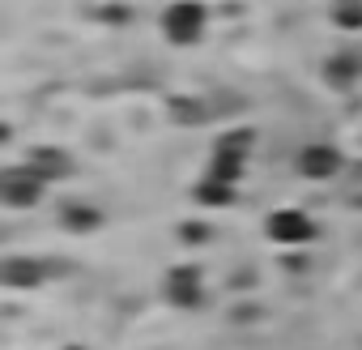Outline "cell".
<instances>
[{
    "label": "cell",
    "mask_w": 362,
    "mask_h": 350,
    "mask_svg": "<svg viewBox=\"0 0 362 350\" xmlns=\"http://www.w3.org/2000/svg\"><path fill=\"white\" fill-rule=\"evenodd\" d=\"M252 154H256V128H226V132L214 137L209 158H205L201 171L214 175V180H226V184H243Z\"/></svg>",
    "instance_id": "6da1fadb"
},
{
    "label": "cell",
    "mask_w": 362,
    "mask_h": 350,
    "mask_svg": "<svg viewBox=\"0 0 362 350\" xmlns=\"http://www.w3.org/2000/svg\"><path fill=\"white\" fill-rule=\"evenodd\" d=\"M158 30L170 47L188 52V47H201L205 35H209V5L205 0H170L158 18Z\"/></svg>",
    "instance_id": "7a4b0ae2"
},
{
    "label": "cell",
    "mask_w": 362,
    "mask_h": 350,
    "mask_svg": "<svg viewBox=\"0 0 362 350\" xmlns=\"http://www.w3.org/2000/svg\"><path fill=\"white\" fill-rule=\"evenodd\" d=\"M158 295H162V303H166V307H175V312H197V307L209 299L205 269H201V265H192V261L170 265V269L162 273V282H158Z\"/></svg>",
    "instance_id": "3957f363"
},
{
    "label": "cell",
    "mask_w": 362,
    "mask_h": 350,
    "mask_svg": "<svg viewBox=\"0 0 362 350\" xmlns=\"http://www.w3.org/2000/svg\"><path fill=\"white\" fill-rule=\"evenodd\" d=\"M264 235H269V244H277V248L307 252V248L320 239V222H315L307 210H298V205H281V210H273V214L264 218Z\"/></svg>",
    "instance_id": "277c9868"
},
{
    "label": "cell",
    "mask_w": 362,
    "mask_h": 350,
    "mask_svg": "<svg viewBox=\"0 0 362 350\" xmlns=\"http://www.w3.org/2000/svg\"><path fill=\"white\" fill-rule=\"evenodd\" d=\"M345 149L332 145V141H303L294 149V171L303 175L307 184H332L345 175Z\"/></svg>",
    "instance_id": "5b68a950"
},
{
    "label": "cell",
    "mask_w": 362,
    "mask_h": 350,
    "mask_svg": "<svg viewBox=\"0 0 362 350\" xmlns=\"http://www.w3.org/2000/svg\"><path fill=\"white\" fill-rule=\"evenodd\" d=\"M43 201H47V184L26 162H9L0 171V205L5 210H35Z\"/></svg>",
    "instance_id": "8992f818"
},
{
    "label": "cell",
    "mask_w": 362,
    "mask_h": 350,
    "mask_svg": "<svg viewBox=\"0 0 362 350\" xmlns=\"http://www.w3.org/2000/svg\"><path fill=\"white\" fill-rule=\"evenodd\" d=\"M22 162L39 175V180L52 188V184H64V180H73V171H77V158L64 149V145H52V141H39V145H30L26 154H22Z\"/></svg>",
    "instance_id": "52a82bcc"
},
{
    "label": "cell",
    "mask_w": 362,
    "mask_h": 350,
    "mask_svg": "<svg viewBox=\"0 0 362 350\" xmlns=\"http://www.w3.org/2000/svg\"><path fill=\"white\" fill-rule=\"evenodd\" d=\"M52 278V261L30 256V252H13L0 261V286L5 290H39Z\"/></svg>",
    "instance_id": "ba28073f"
},
{
    "label": "cell",
    "mask_w": 362,
    "mask_h": 350,
    "mask_svg": "<svg viewBox=\"0 0 362 350\" xmlns=\"http://www.w3.org/2000/svg\"><path fill=\"white\" fill-rule=\"evenodd\" d=\"M103 222H107V210L90 197H69L56 205V227L69 235H94V231H103Z\"/></svg>",
    "instance_id": "9c48e42d"
},
{
    "label": "cell",
    "mask_w": 362,
    "mask_h": 350,
    "mask_svg": "<svg viewBox=\"0 0 362 350\" xmlns=\"http://www.w3.org/2000/svg\"><path fill=\"white\" fill-rule=\"evenodd\" d=\"M320 77H324V86L337 90V94L358 90V86H362V52H354V47H337V52L320 64Z\"/></svg>",
    "instance_id": "30bf717a"
},
{
    "label": "cell",
    "mask_w": 362,
    "mask_h": 350,
    "mask_svg": "<svg viewBox=\"0 0 362 350\" xmlns=\"http://www.w3.org/2000/svg\"><path fill=\"white\" fill-rule=\"evenodd\" d=\"M188 197H192V205L197 210H230L235 201H239V184H226V180H214V175H197L192 180V188H188Z\"/></svg>",
    "instance_id": "8fae6325"
},
{
    "label": "cell",
    "mask_w": 362,
    "mask_h": 350,
    "mask_svg": "<svg viewBox=\"0 0 362 350\" xmlns=\"http://www.w3.org/2000/svg\"><path fill=\"white\" fill-rule=\"evenodd\" d=\"M166 115H170L175 124H184V128H197V124L209 120V103L197 98V94H175V98L166 103Z\"/></svg>",
    "instance_id": "7c38bea8"
},
{
    "label": "cell",
    "mask_w": 362,
    "mask_h": 350,
    "mask_svg": "<svg viewBox=\"0 0 362 350\" xmlns=\"http://www.w3.org/2000/svg\"><path fill=\"white\" fill-rule=\"evenodd\" d=\"M328 22L341 35H358L362 30V0H332V5H328Z\"/></svg>",
    "instance_id": "4fadbf2b"
},
{
    "label": "cell",
    "mask_w": 362,
    "mask_h": 350,
    "mask_svg": "<svg viewBox=\"0 0 362 350\" xmlns=\"http://www.w3.org/2000/svg\"><path fill=\"white\" fill-rule=\"evenodd\" d=\"M175 235H179V244H188V248H205L214 239V227L205 218H188V222L175 227Z\"/></svg>",
    "instance_id": "5bb4252c"
},
{
    "label": "cell",
    "mask_w": 362,
    "mask_h": 350,
    "mask_svg": "<svg viewBox=\"0 0 362 350\" xmlns=\"http://www.w3.org/2000/svg\"><path fill=\"white\" fill-rule=\"evenodd\" d=\"M64 350H86V346H81V341H73V346H64Z\"/></svg>",
    "instance_id": "9a60e30c"
}]
</instances>
